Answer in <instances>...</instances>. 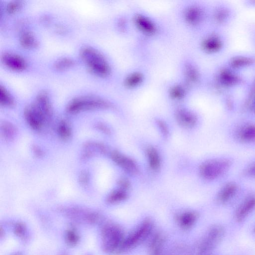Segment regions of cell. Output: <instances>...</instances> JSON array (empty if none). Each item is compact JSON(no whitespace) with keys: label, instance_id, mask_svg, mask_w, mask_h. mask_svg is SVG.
<instances>
[{"label":"cell","instance_id":"obj_39","mask_svg":"<svg viewBox=\"0 0 255 255\" xmlns=\"http://www.w3.org/2000/svg\"><path fill=\"white\" fill-rule=\"evenodd\" d=\"M12 255H21L20 254H17H17H13Z\"/></svg>","mask_w":255,"mask_h":255},{"label":"cell","instance_id":"obj_21","mask_svg":"<svg viewBox=\"0 0 255 255\" xmlns=\"http://www.w3.org/2000/svg\"><path fill=\"white\" fill-rule=\"evenodd\" d=\"M198 218L197 214L193 211H186L177 215V222L182 229L187 230L191 228L196 223Z\"/></svg>","mask_w":255,"mask_h":255},{"label":"cell","instance_id":"obj_2","mask_svg":"<svg viewBox=\"0 0 255 255\" xmlns=\"http://www.w3.org/2000/svg\"><path fill=\"white\" fill-rule=\"evenodd\" d=\"M230 45L227 30L209 26L197 35L196 48L202 55L211 58L222 56Z\"/></svg>","mask_w":255,"mask_h":255},{"label":"cell","instance_id":"obj_32","mask_svg":"<svg viewBox=\"0 0 255 255\" xmlns=\"http://www.w3.org/2000/svg\"><path fill=\"white\" fill-rule=\"evenodd\" d=\"M26 228L24 224L18 222L15 224L13 228L14 234L20 238H23L26 234Z\"/></svg>","mask_w":255,"mask_h":255},{"label":"cell","instance_id":"obj_3","mask_svg":"<svg viewBox=\"0 0 255 255\" xmlns=\"http://www.w3.org/2000/svg\"><path fill=\"white\" fill-rule=\"evenodd\" d=\"M133 32L144 41H157L167 34L164 24L156 17L139 8L129 12Z\"/></svg>","mask_w":255,"mask_h":255},{"label":"cell","instance_id":"obj_19","mask_svg":"<svg viewBox=\"0 0 255 255\" xmlns=\"http://www.w3.org/2000/svg\"><path fill=\"white\" fill-rule=\"evenodd\" d=\"M222 164L219 161L211 160L204 162L200 167V173L204 178L212 179L221 172Z\"/></svg>","mask_w":255,"mask_h":255},{"label":"cell","instance_id":"obj_9","mask_svg":"<svg viewBox=\"0 0 255 255\" xmlns=\"http://www.w3.org/2000/svg\"><path fill=\"white\" fill-rule=\"evenodd\" d=\"M237 16L236 8L230 3L218 1L210 4L209 26L227 30Z\"/></svg>","mask_w":255,"mask_h":255},{"label":"cell","instance_id":"obj_7","mask_svg":"<svg viewBox=\"0 0 255 255\" xmlns=\"http://www.w3.org/2000/svg\"><path fill=\"white\" fill-rule=\"evenodd\" d=\"M210 73L228 91L243 90L249 80L244 73L234 69L222 61L216 65Z\"/></svg>","mask_w":255,"mask_h":255},{"label":"cell","instance_id":"obj_13","mask_svg":"<svg viewBox=\"0 0 255 255\" xmlns=\"http://www.w3.org/2000/svg\"><path fill=\"white\" fill-rule=\"evenodd\" d=\"M153 223L149 219L143 220L130 235L126 237L124 243V253L143 242L151 234Z\"/></svg>","mask_w":255,"mask_h":255},{"label":"cell","instance_id":"obj_40","mask_svg":"<svg viewBox=\"0 0 255 255\" xmlns=\"http://www.w3.org/2000/svg\"><path fill=\"white\" fill-rule=\"evenodd\" d=\"M254 232H255V229H254Z\"/></svg>","mask_w":255,"mask_h":255},{"label":"cell","instance_id":"obj_5","mask_svg":"<svg viewBox=\"0 0 255 255\" xmlns=\"http://www.w3.org/2000/svg\"><path fill=\"white\" fill-rule=\"evenodd\" d=\"M205 74L197 61L190 56H185L178 64L177 77L194 93L203 90Z\"/></svg>","mask_w":255,"mask_h":255},{"label":"cell","instance_id":"obj_22","mask_svg":"<svg viewBox=\"0 0 255 255\" xmlns=\"http://www.w3.org/2000/svg\"><path fill=\"white\" fill-rule=\"evenodd\" d=\"M243 94L242 100L246 104H250L255 99V70L243 89Z\"/></svg>","mask_w":255,"mask_h":255},{"label":"cell","instance_id":"obj_34","mask_svg":"<svg viewBox=\"0 0 255 255\" xmlns=\"http://www.w3.org/2000/svg\"><path fill=\"white\" fill-rule=\"evenodd\" d=\"M243 137L247 139H251L255 137V127H249L245 129Z\"/></svg>","mask_w":255,"mask_h":255},{"label":"cell","instance_id":"obj_15","mask_svg":"<svg viewBox=\"0 0 255 255\" xmlns=\"http://www.w3.org/2000/svg\"><path fill=\"white\" fill-rule=\"evenodd\" d=\"M174 116L179 125L187 128L193 127L198 121L196 113L183 104L176 105L174 110Z\"/></svg>","mask_w":255,"mask_h":255},{"label":"cell","instance_id":"obj_4","mask_svg":"<svg viewBox=\"0 0 255 255\" xmlns=\"http://www.w3.org/2000/svg\"><path fill=\"white\" fill-rule=\"evenodd\" d=\"M80 56L88 70L94 75L103 79L112 77L114 67L108 57L98 49L86 46L80 50Z\"/></svg>","mask_w":255,"mask_h":255},{"label":"cell","instance_id":"obj_35","mask_svg":"<svg viewBox=\"0 0 255 255\" xmlns=\"http://www.w3.org/2000/svg\"><path fill=\"white\" fill-rule=\"evenodd\" d=\"M59 131L60 134L63 137H67L70 134L69 129L65 124H63L60 126Z\"/></svg>","mask_w":255,"mask_h":255},{"label":"cell","instance_id":"obj_28","mask_svg":"<svg viewBox=\"0 0 255 255\" xmlns=\"http://www.w3.org/2000/svg\"><path fill=\"white\" fill-rule=\"evenodd\" d=\"M0 103L4 106L10 107L14 104V99L7 91L2 85L0 86Z\"/></svg>","mask_w":255,"mask_h":255},{"label":"cell","instance_id":"obj_20","mask_svg":"<svg viewBox=\"0 0 255 255\" xmlns=\"http://www.w3.org/2000/svg\"><path fill=\"white\" fill-rule=\"evenodd\" d=\"M165 240V235L162 232L155 233L149 244V255H163Z\"/></svg>","mask_w":255,"mask_h":255},{"label":"cell","instance_id":"obj_37","mask_svg":"<svg viewBox=\"0 0 255 255\" xmlns=\"http://www.w3.org/2000/svg\"><path fill=\"white\" fill-rule=\"evenodd\" d=\"M119 184L121 187V189H124L125 190V189L128 188L129 187L130 185L129 181L126 179H121L120 181Z\"/></svg>","mask_w":255,"mask_h":255},{"label":"cell","instance_id":"obj_8","mask_svg":"<svg viewBox=\"0 0 255 255\" xmlns=\"http://www.w3.org/2000/svg\"><path fill=\"white\" fill-rule=\"evenodd\" d=\"M102 248L110 255H119L124 253V231L119 225L107 223L101 229Z\"/></svg>","mask_w":255,"mask_h":255},{"label":"cell","instance_id":"obj_27","mask_svg":"<svg viewBox=\"0 0 255 255\" xmlns=\"http://www.w3.org/2000/svg\"><path fill=\"white\" fill-rule=\"evenodd\" d=\"M127 197V192L121 189L112 192L107 198V202L110 204H116L125 200Z\"/></svg>","mask_w":255,"mask_h":255},{"label":"cell","instance_id":"obj_12","mask_svg":"<svg viewBox=\"0 0 255 255\" xmlns=\"http://www.w3.org/2000/svg\"><path fill=\"white\" fill-rule=\"evenodd\" d=\"M222 62L240 72L253 71L255 70V52L235 51L227 55Z\"/></svg>","mask_w":255,"mask_h":255},{"label":"cell","instance_id":"obj_33","mask_svg":"<svg viewBox=\"0 0 255 255\" xmlns=\"http://www.w3.org/2000/svg\"><path fill=\"white\" fill-rule=\"evenodd\" d=\"M156 122L161 133L164 136H167L168 135L169 130L166 123L161 119H157Z\"/></svg>","mask_w":255,"mask_h":255},{"label":"cell","instance_id":"obj_36","mask_svg":"<svg viewBox=\"0 0 255 255\" xmlns=\"http://www.w3.org/2000/svg\"><path fill=\"white\" fill-rule=\"evenodd\" d=\"M243 3L248 8L255 9V0H245Z\"/></svg>","mask_w":255,"mask_h":255},{"label":"cell","instance_id":"obj_17","mask_svg":"<svg viewBox=\"0 0 255 255\" xmlns=\"http://www.w3.org/2000/svg\"><path fill=\"white\" fill-rule=\"evenodd\" d=\"M114 25L120 35L124 37L130 35L133 32V29L129 12H124L119 14L115 19Z\"/></svg>","mask_w":255,"mask_h":255},{"label":"cell","instance_id":"obj_16","mask_svg":"<svg viewBox=\"0 0 255 255\" xmlns=\"http://www.w3.org/2000/svg\"><path fill=\"white\" fill-rule=\"evenodd\" d=\"M0 59L5 67L13 71H22L27 67L25 60L13 53L4 52L1 54Z\"/></svg>","mask_w":255,"mask_h":255},{"label":"cell","instance_id":"obj_23","mask_svg":"<svg viewBox=\"0 0 255 255\" xmlns=\"http://www.w3.org/2000/svg\"><path fill=\"white\" fill-rule=\"evenodd\" d=\"M19 41L24 48L31 49L38 46V41L33 33L27 30L21 31L19 35Z\"/></svg>","mask_w":255,"mask_h":255},{"label":"cell","instance_id":"obj_11","mask_svg":"<svg viewBox=\"0 0 255 255\" xmlns=\"http://www.w3.org/2000/svg\"><path fill=\"white\" fill-rule=\"evenodd\" d=\"M162 92L168 101L176 105L183 104L194 93L178 77L166 81Z\"/></svg>","mask_w":255,"mask_h":255},{"label":"cell","instance_id":"obj_24","mask_svg":"<svg viewBox=\"0 0 255 255\" xmlns=\"http://www.w3.org/2000/svg\"><path fill=\"white\" fill-rule=\"evenodd\" d=\"M255 207V199L252 198L247 200L241 205L236 213V219L239 222H242Z\"/></svg>","mask_w":255,"mask_h":255},{"label":"cell","instance_id":"obj_26","mask_svg":"<svg viewBox=\"0 0 255 255\" xmlns=\"http://www.w3.org/2000/svg\"><path fill=\"white\" fill-rule=\"evenodd\" d=\"M75 61L69 57H63L57 59L54 64V67L58 71H63L73 67Z\"/></svg>","mask_w":255,"mask_h":255},{"label":"cell","instance_id":"obj_6","mask_svg":"<svg viewBox=\"0 0 255 255\" xmlns=\"http://www.w3.org/2000/svg\"><path fill=\"white\" fill-rule=\"evenodd\" d=\"M150 79L149 72L143 66L129 68L120 75L118 83L121 90L126 95L136 94L143 89Z\"/></svg>","mask_w":255,"mask_h":255},{"label":"cell","instance_id":"obj_1","mask_svg":"<svg viewBox=\"0 0 255 255\" xmlns=\"http://www.w3.org/2000/svg\"><path fill=\"white\" fill-rule=\"evenodd\" d=\"M210 6L202 0H185L177 8V18L183 27L197 35L209 26Z\"/></svg>","mask_w":255,"mask_h":255},{"label":"cell","instance_id":"obj_31","mask_svg":"<svg viewBox=\"0 0 255 255\" xmlns=\"http://www.w3.org/2000/svg\"><path fill=\"white\" fill-rule=\"evenodd\" d=\"M248 34L250 42L255 52V21L250 24L248 26Z\"/></svg>","mask_w":255,"mask_h":255},{"label":"cell","instance_id":"obj_14","mask_svg":"<svg viewBox=\"0 0 255 255\" xmlns=\"http://www.w3.org/2000/svg\"><path fill=\"white\" fill-rule=\"evenodd\" d=\"M224 232L223 228L220 226L212 227L190 255H206L219 243Z\"/></svg>","mask_w":255,"mask_h":255},{"label":"cell","instance_id":"obj_25","mask_svg":"<svg viewBox=\"0 0 255 255\" xmlns=\"http://www.w3.org/2000/svg\"><path fill=\"white\" fill-rule=\"evenodd\" d=\"M146 154L150 167L153 170H158L160 166V158L157 150L152 147L146 150Z\"/></svg>","mask_w":255,"mask_h":255},{"label":"cell","instance_id":"obj_10","mask_svg":"<svg viewBox=\"0 0 255 255\" xmlns=\"http://www.w3.org/2000/svg\"><path fill=\"white\" fill-rule=\"evenodd\" d=\"M116 105L109 99L99 96H81L73 99L67 110L71 113L93 109L108 110L116 108Z\"/></svg>","mask_w":255,"mask_h":255},{"label":"cell","instance_id":"obj_18","mask_svg":"<svg viewBox=\"0 0 255 255\" xmlns=\"http://www.w3.org/2000/svg\"><path fill=\"white\" fill-rule=\"evenodd\" d=\"M112 158L115 163L126 171L135 174L138 172V168L135 162L130 157L119 152L114 151Z\"/></svg>","mask_w":255,"mask_h":255},{"label":"cell","instance_id":"obj_30","mask_svg":"<svg viewBox=\"0 0 255 255\" xmlns=\"http://www.w3.org/2000/svg\"><path fill=\"white\" fill-rule=\"evenodd\" d=\"M23 1L22 0H12L6 5V11L8 13L13 14L18 11L22 7Z\"/></svg>","mask_w":255,"mask_h":255},{"label":"cell","instance_id":"obj_29","mask_svg":"<svg viewBox=\"0 0 255 255\" xmlns=\"http://www.w3.org/2000/svg\"><path fill=\"white\" fill-rule=\"evenodd\" d=\"M65 240L69 246L74 247L79 241V236L74 230L69 229L66 232Z\"/></svg>","mask_w":255,"mask_h":255},{"label":"cell","instance_id":"obj_38","mask_svg":"<svg viewBox=\"0 0 255 255\" xmlns=\"http://www.w3.org/2000/svg\"><path fill=\"white\" fill-rule=\"evenodd\" d=\"M247 111L255 115V99L251 103Z\"/></svg>","mask_w":255,"mask_h":255}]
</instances>
